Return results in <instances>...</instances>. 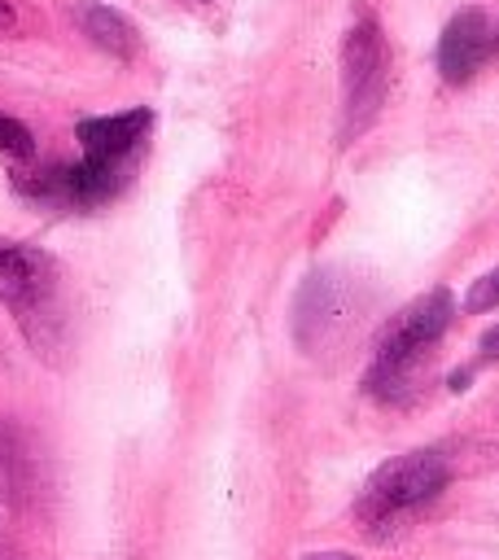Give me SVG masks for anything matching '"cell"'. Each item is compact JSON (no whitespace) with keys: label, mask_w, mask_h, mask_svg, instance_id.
Instances as JSON below:
<instances>
[{"label":"cell","mask_w":499,"mask_h":560,"mask_svg":"<svg viewBox=\"0 0 499 560\" xmlns=\"http://www.w3.org/2000/svg\"><path fill=\"white\" fill-rule=\"evenodd\" d=\"M490 35H495V22L481 9H460L438 39V74L446 83H468L490 57Z\"/></svg>","instance_id":"6"},{"label":"cell","mask_w":499,"mask_h":560,"mask_svg":"<svg viewBox=\"0 0 499 560\" xmlns=\"http://www.w3.org/2000/svg\"><path fill=\"white\" fill-rule=\"evenodd\" d=\"M464 306H468V311H477V315L499 306V267H495V271H486L481 280H473V289H468Z\"/></svg>","instance_id":"12"},{"label":"cell","mask_w":499,"mask_h":560,"mask_svg":"<svg viewBox=\"0 0 499 560\" xmlns=\"http://www.w3.org/2000/svg\"><path fill=\"white\" fill-rule=\"evenodd\" d=\"M35 494V459L26 451V438L0 420V499L9 508H26V499Z\"/></svg>","instance_id":"9"},{"label":"cell","mask_w":499,"mask_h":560,"mask_svg":"<svg viewBox=\"0 0 499 560\" xmlns=\"http://www.w3.org/2000/svg\"><path fill=\"white\" fill-rule=\"evenodd\" d=\"M79 26L96 48H105V52H114L123 61L136 57V48H140V35L131 31V22L123 13H114V9H105V4H83L79 9Z\"/></svg>","instance_id":"10"},{"label":"cell","mask_w":499,"mask_h":560,"mask_svg":"<svg viewBox=\"0 0 499 560\" xmlns=\"http://www.w3.org/2000/svg\"><path fill=\"white\" fill-rule=\"evenodd\" d=\"M302 560H355V556H346V551H315V556H302Z\"/></svg>","instance_id":"15"},{"label":"cell","mask_w":499,"mask_h":560,"mask_svg":"<svg viewBox=\"0 0 499 560\" xmlns=\"http://www.w3.org/2000/svg\"><path fill=\"white\" fill-rule=\"evenodd\" d=\"M446 486V459L438 451H407L385 459L355 499V521L368 534H390L407 516H416L425 503L438 499Z\"/></svg>","instance_id":"3"},{"label":"cell","mask_w":499,"mask_h":560,"mask_svg":"<svg viewBox=\"0 0 499 560\" xmlns=\"http://www.w3.org/2000/svg\"><path fill=\"white\" fill-rule=\"evenodd\" d=\"M13 26H18V13H13V4H9V0H0V35H4V31H13Z\"/></svg>","instance_id":"14"},{"label":"cell","mask_w":499,"mask_h":560,"mask_svg":"<svg viewBox=\"0 0 499 560\" xmlns=\"http://www.w3.org/2000/svg\"><path fill=\"white\" fill-rule=\"evenodd\" d=\"M481 359H499V324L481 337Z\"/></svg>","instance_id":"13"},{"label":"cell","mask_w":499,"mask_h":560,"mask_svg":"<svg viewBox=\"0 0 499 560\" xmlns=\"http://www.w3.org/2000/svg\"><path fill=\"white\" fill-rule=\"evenodd\" d=\"M390 88V44L381 35V22L359 9L341 39V144L359 140L372 118L385 105Z\"/></svg>","instance_id":"4"},{"label":"cell","mask_w":499,"mask_h":560,"mask_svg":"<svg viewBox=\"0 0 499 560\" xmlns=\"http://www.w3.org/2000/svg\"><path fill=\"white\" fill-rule=\"evenodd\" d=\"M153 114L149 109H123V114H101V118H83L74 127L83 158L92 162H131L136 144L149 136Z\"/></svg>","instance_id":"7"},{"label":"cell","mask_w":499,"mask_h":560,"mask_svg":"<svg viewBox=\"0 0 499 560\" xmlns=\"http://www.w3.org/2000/svg\"><path fill=\"white\" fill-rule=\"evenodd\" d=\"M350 319V298L341 284H328V276H315L302 289V306H298V332L306 346L324 341L328 332H337Z\"/></svg>","instance_id":"8"},{"label":"cell","mask_w":499,"mask_h":560,"mask_svg":"<svg viewBox=\"0 0 499 560\" xmlns=\"http://www.w3.org/2000/svg\"><path fill=\"white\" fill-rule=\"evenodd\" d=\"M127 179H131V162L83 158L74 166H44V171L18 175V188L57 210H92V206H105L109 197H118Z\"/></svg>","instance_id":"5"},{"label":"cell","mask_w":499,"mask_h":560,"mask_svg":"<svg viewBox=\"0 0 499 560\" xmlns=\"http://www.w3.org/2000/svg\"><path fill=\"white\" fill-rule=\"evenodd\" d=\"M0 302L39 354L61 346V271L57 262L22 241H0Z\"/></svg>","instance_id":"2"},{"label":"cell","mask_w":499,"mask_h":560,"mask_svg":"<svg viewBox=\"0 0 499 560\" xmlns=\"http://www.w3.org/2000/svg\"><path fill=\"white\" fill-rule=\"evenodd\" d=\"M490 57H499V26H495V35H490Z\"/></svg>","instance_id":"16"},{"label":"cell","mask_w":499,"mask_h":560,"mask_svg":"<svg viewBox=\"0 0 499 560\" xmlns=\"http://www.w3.org/2000/svg\"><path fill=\"white\" fill-rule=\"evenodd\" d=\"M451 315H455L451 289H429V293H420L416 302L398 306V311L381 324V332H376L363 389H368L372 398H381V402H407L411 389H416L420 368L429 363L433 346H438L442 332L451 328Z\"/></svg>","instance_id":"1"},{"label":"cell","mask_w":499,"mask_h":560,"mask_svg":"<svg viewBox=\"0 0 499 560\" xmlns=\"http://www.w3.org/2000/svg\"><path fill=\"white\" fill-rule=\"evenodd\" d=\"M0 153H9V158H31L35 153L31 131L18 118H9V114H0Z\"/></svg>","instance_id":"11"}]
</instances>
